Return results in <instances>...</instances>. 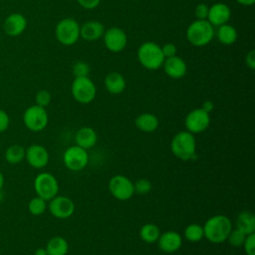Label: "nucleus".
Here are the masks:
<instances>
[{
	"instance_id": "nucleus-40",
	"label": "nucleus",
	"mask_w": 255,
	"mask_h": 255,
	"mask_svg": "<svg viewBox=\"0 0 255 255\" xmlns=\"http://www.w3.org/2000/svg\"><path fill=\"white\" fill-rule=\"evenodd\" d=\"M201 109H202L204 112H206V113L209 114V113H211V112L213 111V109H214V104H213V102H211V101H205V102H203Z\"/></svg>"
},
{
	"instance_id": "nucleus-37",
	"label": "nucleus",
	"mask_w": 255,
	"mask_h": 255,
	"mask_svg": "<svg viewBox=\"0 0 255 255\" xmlns=\"http://www.w3.org/2000/svg\"><path fill=\"white\" fill-rule=\"evenodd\" d=\"M10 125V118L9 115L4 111L0 109V133L7 130Z\"/></svg>"
},
{
	"instance_id": "nucleus-44",
	"label": "nucleus",
	"mask_w": 255,
	"mask_h": 255,
	"mask_svg": "<svg viewBox=\"0 0 255 255\" xmlns=\"http://www.w3.org/2000/svg\"><path fill=\"white\" fill-rule=\"evenodd\" d=\"M0 251H1V248H0Z\"/></svg>"
},
{
	"instance_id": "nucleus-9",
	"label": "nucleus",
	"mask_w": 255,
	"mask_h": 255,
	"mask_svg": "<svg viewBox=\"0 0 255 255\" xmlns=\"http://www.w3.org/2000/svg\"><path fill=\"white\" fill-rule=\"evenodd\" d=\"M65 166L71 171H80L84 169L89 162V154L87 149L79 145L69 146L63 154Z\"/></svg>"
},
{
	"instance_id": "nucleus-2",
	"label": "nucleus",
	"mask_w": 255,
	"mask_h": 255,
	"mask_svg": "<svg viewBox=\"0 0 255 255\" xmlns=\"http://www.w3.org/2000/svg\"><path fill=\"white\" fill-rule=\"evenodd\" d=\"M172 154L181 160H192L196 155V141L194 134L187 130L178 131L171 139Z\"/></svg>"
},
{
	"instance_id": "nucleus-5",
	"label": "nucleus",
	"mask_w": 255,
	"mask_h": 255,
	"mask_svg": "<svg viewBox=\"0 0 255 255\" xmlns=\"http://www.w3.org/2000/svg\"><path fill=\"white\" fill-rule=\"evenodd\" d=\"M55 36L64 46H72L80 39V25L73 18H64L55 28Z\"/></svg>"
},
{
	"instance_id": "nucleus-34",
	"label": "nucleus",
	"mask_w": 255,
	"mask_h": 255,
	"mask_svg": "<svg viewBox=\"0 0 255 255\" xmlns=\"http://www.w3.org/2000/svg\"><path fill=\"white\" fill-rule=\"evenodd\" d=\"M242 246L246 255H255V233L248 234Z\"/></svg>"
},
{
	"instance_id": "nucleus-35",
	"label": "nucleus",
	"mask_w": 255,
	"mask_h": 255,
	"mask_svg": "<svg viewBox=\"0 0 255 255\" xmlns=\"http://www.w3.org/2000/svg\"><path fill=\"white\" fill-rule=\"evenodd\" d=\"M209 6L205 3H199L194 9V15L197 20H206L208 15Z\"/></svg>"
},
{
	"instance_id": "nucleus-20",
	"label": "nucleus",
	"mask_w": 255,
	"mask_h": 255,
	"mask_svg": "<svg viewBox=\"0 0 255 255\" xmlns=\"http://www.w3.org/2000/svg\"><path fill=\"white\" fill-rule=\"evenodd\" d=\"M75 140L77 145L88 150L96 144L98 140V135L94 128L89 127H84V128H81L76 132Z\"/></svg>"
},
{
	"instance_id": "nucleus-21",
	"label": "nucleus",
	"mask_w": 255,
	"mask_h": 255,
	"mask_svg": "<svg viewBox=\"0 0 255 255\" xmlns=\"http://www.w3.org/2000/svg\"><path fill=\"white\" fill-rule=\"evenodd\" d=\"M134 125L137 129L143 132H153L159 126L157 117L151 113H142L134 120Z\"/></svg>"
},
{
	"instance_id": "nucleus-36",
	"label": "nucleus",
	"mask_w": 255,
	"mask_h": 255,
	"mask_svg": "<svg viewBox=\"0 0 255 255\" xmlns=\"http://www.w3.org/2000/svg\"><path fill=\"white\" fill-rule=\"evenodd\" d=\"M161 51H162V54L164 56V58H170V57H173L176 55V52H177V49H176V46L172 43H166L164 44L162 47H161Z\"/></svg>"
},
{
	"instance_id": "nucleus-23",
	"label": "nucleus",
	"mask_w": 255,
	"mask_h": 255,
	"mask_svg": "<svg viewBox=\"0 0 255 255\" xmlns=\"http://www.w3.org/2000/svg\"><path fill=\"white\" fill-rule=\"evenodd\" d=\"M216 37L218 41L223 45H232L238 38L237 30L231 24H223L217 27Z\"/></svg>"
},
{
	"instance_id": "nucleus-31",
	"label": "nucleus",
	"mask_w": 255,
	"mask_h": 255,
	"mask_svg": "<svg viewBox=\"0 0 255 255\" xmlns=\"http://www.w3.org/2000/svg\"><path fill=\"white\" fill-rule=\"evenodd\" d=\"M133 190L139 195L147 194L151 190V182L146 178H139L133 183Z\"/></svg>"
},
{
	"instance_id": "nucleus-4",
	"label": "nucleus",
	"mask_w": 255,
	"mask_h": 255,
	"mask_svg": "<svg viewBox=\"0 0 255 255\" xmlns=\"http://www.w3.org/2000/svg\"><path fill=\"white\" fill-rule=\"evenodd\" d=\"M137 59L139 64L147 70L159 69L165 60L161 47L151 41H146L138 47Z\"/></svg>"
},
{
	"instance_id": "nucleus-19",
	"label": "nucleus",
	"mask_w": 255,
	"mask_h": 255,
	"mask_svg": "<svg viewBox=\"0 0 255 255\" xmlns=\"http://www.w3.org/2000/svg\"><path fill=\"white\" fill-rule=\"evenodd\" d=\"M105 33L104 25L96 20L85 22L80 26V37L88 42H94L103 37Z\"/></svg>"
},
{
	"instance_id": "nucleus-42",
	"label": "nucleus",
	"mask_w": 255,
	"mask_h": 255,
	"mask_svg": "<svg viewBox=\"0 0 255 255\" xmlns=\"http://www.w3.org/2000/svg\"><path fill=\"white\" fill-rule=\"evenodd\" d=\"M34 255H48L47 251H46V248L44 247H40V248H37L34 252Z\"/></svg>"
},
{
	"instance_id": "nucleus-25",
	"label": "nucleus",
	"mask_w": 255,
	"mask_h": 255,
	"mask_svg": "<svg viewBox=\"0 0 255 255\" xmlns=\"http://www.w3.org/2000/svg\"><path fill=\"white\" fill-rule=\"evenodd\" d=\"M236 228L246 235L255 232V216L250 211H242L236 219Z\"/></svg>"
},
{
	"instance_id": "nucleus-24",
	"label": "nucleus",
	"mask_w": 255,
	"mask_h": 255,
	"mask_svg": "<svg viewBox=\"0 0 255 255\" xmlns=\"http://www.w3.org/2000/svg\"><path fill=\"white\" fill-rule=\"evenodd\" d=\"M48 255H66L69 250L68 241L62 236H54L46 244Z\"/></svg>"
},
{
	"instance_id": "nucleus-43",
	"label": "nucleus",
	"mask_w": 255,
	"mask_h": 255,
	"mask_svg": "<svg viewBox=\"0 0 255 255\" xmlns=\"http://www.w3.org/2000/svg\"><path fill=\"white\" fill-rule=\"evenodd\" d=\"M4 182H5V180H4V175H3V173L0 171V193H1L2 188H3V186H4Z\"/></svg>"
},
{
	"instance_id": "nucleus-18",
	"label": "nucleus",
	"mask_w": 255,
	"mask_h": 255,
	"mask_svg": "<svg viewBox=\"0 0 255 255\" xmlns=\"http://www.w3.org/2000/svg\"><path fill=\"white\" fill-rule=\"evenodd\" d=\"M27 27V19L20 13L10 14L4 21L3 28L8 36L16 37L21 35Z\"/></svg>"
},
{
	"instance_id": "nucleus-26",
	"label": "nucleus",
	"mask_w": 255,
	"mask_h": 255,
	"mask_svg": "<svg viewBox=\"0 0 255 255\" xmlns=\"http://www.w3.org/2000/svg\"><path fill=\"white\" fill-rule=\"evenodd\" d=\"M159 235H160L159 227L154 223H146L140 227L139 237L145 243L151 244L156 242Z\"/></svg>"
},
{
	"instance_id": "nucleus-16",
	"label": "nucleus",
	"mask_w": 255,
	"mask_h": 255,
	"mask_svg": "<svg viewBox=\"0 0 255 255\" xmlns=\"http://www.w3.org/2000/svg\"><path fill=\"white\" fill-rule=\"evenodd\" d=\"M157 244L159 249L164 253H174L176 252L182 245V237L176 231H165L160 233Z\"/></svg>"
},
{
	"instance_id": "nucleus-1",
	"label": "nucleus",
	"mask_w": 255,
	"mask_h": 255,
	"mask_svg": "<svg viewBox=\"0 0 255 255\" xmlns=\"http://www.w3.org/2000/svg\"><path fill=\"white\" fill-rule=\"evenodd\" d=\"M202 227L204 237L211 243L219 244L226 241L232 230V222L226 215L216 214L208 218Z\"/></svg>"
},
{
	"instance_id": "nucleus-27",
	"label": "nucleus",
	"mask_w": 255,
	"mask_h": 255,
	"mask_svg": "<svg viewBox=\"0 0 255 255\" xmlns=\"http://www.w3.org/2000/svg\"><path fill=\"white\" fill-rule=\"evenodd\" d=\"M25 150L26 148L20 144L9 145L4 154L5 160L10 164H18L25 158Z\"/></svg>"
},
{
	"instance_id": "nucleus-11",
	"label": "nucleus",
	"mask_w": 255,
	"mask_h": 255,
	"mask_svg": "<svg viewBox=\"0 0 255 255\" xmlns=\"http://www.w3.org/2000/svg\"><path fill=\"white\" fill-rule=\"evenodd\" d=\"M186 130L192 134L203 132L210 125V116L201 108L190 111L184 120Z\"/></svg>"
},
{
	"instance_id": "nucleus-29",
	"label": "nucleus",
	"mask_w": 255,
	"mask_h": 255,
	"mask_svg": "<svg viewBox=\"0 0 255 255\" xmlns=\"http://www.w3.org/2000/svg\"><path fill=\"white\" fill-rule=\"evenodd\" d=\"M47 206H48L47 200H45L42 197L37 195V196L33 197L29 201V203H28V210H29V212L32 215L38 216V215L43 214L46 211Z\"/></svg>"
},
{
	"instance_id": "nucleus-15",
	"label": "nucleus",
	"mask_w": 255,
	"mask_h": 255,
	"mask_svg": "<svg viewBox=\"0 0 255 255\" xmlns=\"http://www.w3.org/2000/svg\"><path fill=\"white\" fill-rule=\"evenodd\" d=\"M230 17H231V10L229 6L225 3L217 2L209 6L206 20L213 27H218L228 23V21L230 20Z\"/></svg>"
},
{
	"instance_id": "nucleus-12",
	"label": "nucleus",
	"mask_w": 255,
	"mask_h": 255,
	"mask_svg": "<svg viewBox=\"0 0 255 255\" xmlns=\"http://www.w3.org/2000/svg\"><path fill=\"white\" fill-rule=\"evenodd\" d=\"M47 208L54 217L58 219H67L73 215L75 211V203L68 196L56 195L49 200Z\"/></svg>"
},
{
	"instance_id": "nucleus-32",
	"label": "nucleus",
	"mask_w": 255,
	"mask_h": 255,
	"mask_svg": "<svg viewBox=\"0 0 255 255\" xmlns=\"http://www.w3.org/2000/svg\"><path fill=\"white\" fill-rule=\"evenodd\" d=\"M72 72H73V75L75 76V78H77V77H89L90 67L86 62L79 61V62H76L73 65Z\"/></svg>"
},
{
	"instance_id": "nucleus-39",
	"label": "nucleus",
	"mask_w": 255,
	"mask_h": 255,
	"mask_svg": "<svg viewBox=\"0 0 255 255\" xmlns=\"http://www.w3.org/2000/svg\"><path fill=\"white\" fill-rule=\"evenodd\" d=\"M245 64L247 67H249L251 70L255 69V51L251 50L248 52L245 56Z\"/></svg>"
},
{
	"instance_id": "nucleus-7",
	"label": "nucleus",
	"mask_w": 255,
	"mask_h": 255,
	"mask_svg": "<svg viewBox=\"0 0 255 255\" xmlns=\"http://www.w3.org/2000/svg\"><path fill=\"white\" fill-rule=\"evenodd\" d=\"M34 189L38 196L49 201L59 192L57 178L50 172H40L34 179Z\"/></svg>"
},
{
	"instance_id": "nucleus-22",
	"label": "nucleus",
	"mask_w": 255,
	"mask_h": 255,
	"mask_svg": "<svg viewBox=\"0 0 255 255\" xmlns=\"http://www.w3.org/2000/svg\"><path fill=\"white\" fill-rule=\"evenodd\" d=\"M126 85L124 76L118 72H111L105 78V87L110 94L118 95L123 93Z\"/></svg>"
},
{
	"instance_id": "nucleus-3",
	"label": "nucleus",
	"mask_w": 255,
	"mask_h": 255,
	"mask_svg": "<svg viewBox=\"0 0 255 255\" xmlns=\"http://www.w3.org/2000/svg\"><path fill=\"white\" fill-rule=\"evenodd\" d=\"M215 35L214 27L207 20H195L186 29V39L194 47L209 44Z\"/></svg>"
},
{
	"instance_id": "nucleus-17",
	"label": "nucleus",
	"mask_w": 255,
	"mask_h": 255,
	"mask_svg": "<svg viewBox=\"0 0 255 255\" xmlns=\"http://www.w3.org/2000/svg\"><path fill=\"white\" fill-rule=\"evenodd\" d=\"M164 73L171 79L178 80L185 76L187 72V65L183 59L178 56L166 58L163 62Z\"/></svg>"
},
{
	"instance_id": "nucleus-8",
	"label": "nucleus",
	"mask_w": 255,
	"mask_h": 255,
	"mask_svg": "<svg viewBox=\"0 0 255 255\" xmlns=\"http://www.w3.org/2000/svg\"><path fill=\"white\" fill-rule=\"evenodd\" d=\"M49 117L45 108L33 105L26 109L23 114V123L25 127L34 132L43 130L48 125Z\"/></svg>"
},
{
	"instance_id": "nucleus-41",
	"label": "nucleus",
	"mask_w": 255,
	"mask_h": 255,
	"mask_svg": "<svg viewBox=\"0 0 255 255\" xmlns=\"http://www.w3.org/2000/svg\"><path fill=\"white\" fill-rule=\"evenodd\" d=\"M235 1L243 6H251L255 3V0H235Z\"/></svg>"
},
{
	"instance_id": "nucleus-10",
	"label": "nucleus",
	"mask_w": 255,
	"mask_h": 255,
	"mask_svg": "<svg viewBox=\"0 0 255 255\" xmlns=\"http://www.w3.org/2000/svg\"><path fill=\"white\" fill-rule=\"evenodd\" d=\"M109 191L118 200H128L134 194L133 182L123 174L114 175L108 184Z\"/></svg>"
},
{
	"instance_id": "nucleus-33",
	"label": "nucleus",
	"mask_w": 255,
	"mask_h": 255,
	"mask_svg": "<svg viewBox=\"0 0 255 255\" xmlns=\"http://www.w3.org/2000/svg\"><path fill=\"white\" fill-rule=\"evenodd\" d=\"M51 100H52V97H51L50 92H48L47 90H40L36 94V97H35L36 104L35 105L46 108L51 103Z\"/></svg>"
},
{
	"instance_id": "nucleus-13",
	"label": "nucleus",
	"mask_w": 255,
	"mask_h": 255,
	"mask_svg": "<svg viewBox=\"0 0 255 255\" xmlns=\"http://www.w3.org/2000/svg\"><path fill=\"white\" fill-rule=\"evenodd\" d=\"M103 37L106 48L113 53L123 51L128 44V36L126 32L119 27H111L108 30H105Z\"/></svg>"
},
{
	"instance_id": "nucleus-6",
	"label": "nucleus",
	"mask_w": 255,
	"mask_h": 255,
	"mask_svg": "<svg viewBox=\"0 0 255 255\" xmlns=\"http://www.w3.org/2000/svg\"><path fill=\"white\" fill-rule=\"evenodd\" d=\"M71 92L73 98L80 104L92 103L97 95V88L89 77H77L74 79Z\"/></svg>"
},
{
	"instance_id": "nucleus-28",
	"label": "nucleus",
	"mask_w": 255,
	"mask_h": 255,
	"mask_svg": "<svg viewBox=\"0 0 255 255\" xmlns=\"http://www.w3.org/2000/svg\"><path fill=\"white\" fill-rule=\"evenodd\" d=\"M184 237L189 242H198L204 237L203 227L197 223H191L184 229Z\"/></svg>"
},
{
	"instance_id": "nucleus-38",
	"label": "nucleus",
	"mask_w": 255,
	"mask_h": 255,
	"mask_svg": "<svg viewBox=\"0 0 255 255\" xmlns=\"http://www.w3.org/2000/svg\"><path fill=\"white\" fill-rule=\"evenodd\" d=\"M77 2L84 9L93 10L99 6L101 0H77Z\"/></svg>"
},
{
	"instance_id": "nucleus-30",
	"label": "nucleus",
	"mask_w": 255,
	"mask_h": 255,
	"mask_svg": "<svg viewBox=\"0 0 255 255\" xmlns=\"http://www.w3.org/2000/svg\"><path fill=\"white\" fill-rule=\"evenodd\" d=\"M246 236L247 235L244 232L235 228V229L231 230V232L229 233L226 240L229 242L230 245H232L234 247H241L245 241Z\"/></svg>"
},
{
	"instance_id": "nucleus-14",
	"label": "nucleus",
	"mask_w": 255,
	"mask_h": 255,
	"mask_svg": "<svg viewBox=\"0 0 255 255\" xmlns=\"http://www.w3.org/2000/svg\"><path fill=\"white\" fill-rule=\"evenodd\" d=\"M25 158L30 166L40 169L48 164L50 155L45 146L35 143L26 148Z\"/></svg>"
}]
</instances>
